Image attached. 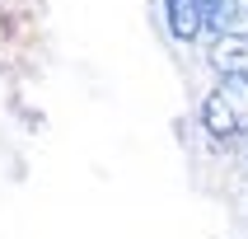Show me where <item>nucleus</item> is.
<instances>
[{"mask_svg":"<svg viewBox=\"0 0 248 239\" xmlns=\"http://www.w3.org/2000/svg\"><path fill=\"white\" fill-rule=\"evenodd\" d=\"M202 127L225 145L248 141V80H220L202 103Z\"/></svg>","mask_w":248,"mask_h":239,"instance_id":"obj_1","label":"nucleus"},{"mask_svg":"<svg viewBox=\"0 0 248 239\" xmlns=\"http://www.w3.org/2000/svg\"><path fill=\"white\" fill-rule=\"evenodd\" d=\"M169 28L178 38H202V33H239L244 14L234 0H164Z\"/></svg>","mask_w":248,"mask_h":239,"instance_id":"obj_2","label":"nucleus"},{"mask_svg":"<svg viewBox=\"0 0 248 239\" xmlns=\"http://www.w3.org/2000/svg\"><path fill=\"white\" fill-rule=\"evenodd\" d=\"M211 66L220 70V80H248V28L211 38Z\"/></svg>","mask_w":248,"mask_h":239,"instance_id":"obj_3","label":"nucleus"},{"mask_svg":"<svg viewBox=\"0 0 248 239\" xmlns=\"http://www.w3.org/2000/svg\"><path fill=\"white\" fill-rule=\"evenodd\" d=\"M244 169H248V159H244Z\"/></svg>","mask_w":248,"mask_h":239,"instance_id":"obj_4","label":"nucleus"}]
</instances>
